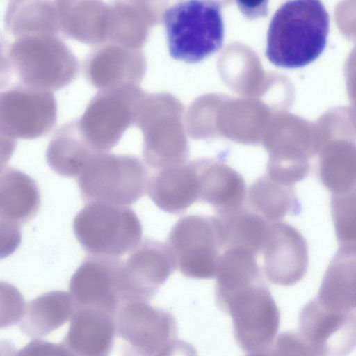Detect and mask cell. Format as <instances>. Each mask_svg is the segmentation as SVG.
<instances>
[{
	"mask_svg": "<svg viewBox=\"0 0 356 356\" xmlns=\"http://www.w3.org/2000/svg\"><path fill=\"white\" fill-rule=\"evenodd\" d=\"M329 27V15L321 0H289L270 21L266 56L277 67H302L323 51Z\"/></svg>",
	"mask_w": 356,
	"mask_h": 356,
	"instance_id": "obj_1",
	"label": "cell"
},
{
	"mask_svg": "<svg viewBox=\"0 0 356 356\" xmlns=\"http://www.w3.org/2000/svg\"><path fill=\"white\" fill-rule=\"evenodd\" d=\"M169 54L188 63H199L223 44L221 3L217 0H186L163 15Z\"/></svg>",
	"mask_w": 356,
	"mask_h": 356,
	"instance_id": "obj_2",
	"label": "cell"
},
{
	"mask_svg": "<svg viewBox=\"0 0 356 356\" xmlns=\"http://www.w3.org/2000/svg\"><path fill=\"white\" fill-rule=\"evenodd\" d=\"M184 110L183 104L168 92L147 95L143 100L134 124L143 133V158L149 167L158 170L187 160Z\"/></svg>",
	"mask_w": 356,
	"mask_h": 356,
	"instance_id": "obj_3",
	"label": "cell"
},
{
	"mask_svg": "<svg viewBox=\"0 0 356 356\" xmlns=\"http://www.w3.org/2000/svg\"><path fill=\"white\" fill-rule=\"evenodd\" d=\"M147 172L136 156L97 152L80 174L77 184L84 202L128 206L147 191Z\"/></svg>",
	"mask_w": 356,
	"mask_h": 356,
	"instance_id": "obj_4",
	"label": "cell"
},
{
	"mask_svg": "<svg viewBox=\"0 0 356 356\" xmlns=\"http://www.w3.org/2000/svg\"><path fill=\"white\" fill-rule=\"evenodd\" d=\"M74 235L90 254L118 257L140 241L142 225L129 207L105 202H88L73 222Z\"/></svg>",
	"mask_w": 356,
	"mask_h": 356,
	"instance_id": "obj_5",
	"label": "cell"
},
{
	"mask_svg": "<svg viewBox=\"0 0 356 356\" xmlns=\"http://www.w3.org/2000/svg\"><path fill=\"white\" fill-rule=\"evenodd\" d=\"M218 305L231 316L236 340L246 354L269 355L280 313L264 280L230 294Z\"/></svg>",
	"mask_w": 356,
	"mask_h": 356,
	"instance_id": "obj_6",
	"label": "cell"
},
{
	"mask_svg": "<svg viewBox=\"0 0 356 356\" xmlns=\"http://www.w3.org/2000/svg\"><path fill=\"white\" fill-rule=\"evenodd\" d=\"M118 335L136 355H169L191 350L177 337V325L169 312L145 301L121 303L115 314Z\"/></svg>",
	"mask_w": 356,
	"mask_h": 356,
	"instance_id": "obj_7",
	"label": "cell"
},
{
	"mask_svg": "<svg viewBox=\"0 0 356 356\" xmlns=\"http://www.w3.org/2000/svg\"><path fill=\"white\" fill-rule=\"evenodd\" d=\"M147 94L135 86L100 90L77 120L80 131L95 152H108L134 124L137 111Z\"/></svg>",
	"mask_w": 356,
	"mask_h": 356,
	"instance_id": "obj_8",
	"label": "cell"
},
{
	"mask_svg": "<svg viewBox=\"0 0 356 356\" xmlns=\"http://www.w3.org/2000/svg\"><path fill=\"white\" fill-rule=\"evenodd\" d=\"M166 244L176 268L185 276L195 279L215 276L222 252L216 218L199 215L184 216L172 227Z\"/></svg>",
	"mask_w": 356,
	"mask_h": 356,
	"instance_id": "obj_9",
	"label": "cell"
},
{
	"mask_svg": "<svg viewBox=\"0 0 356 356\" xmlns=\"http://www.w3.org/2000/svg\"><path fill=\"white\" fill-rule=\"evenodd\" d=\"M56 44L48 34H41L19 37L10 45V58L18 83L51 92L74 79L75 65Z\"/></svg>",
	"mask_w": 356,
	"mask_h": 356,
	"instance_id": "obj_10",
	"label": "cell"
},
{
	"mask_svg": "<svg viewBox=\"0 0 356 356\" xmlns=\"http://www.w3.org/2000/svg\"><path fill=\"white\" fill-rule=\"evenodd\" d=\"M57 120V104L51 92L22 84L0 92V131L20 139L48 134Z\"/></svg>",
	"mask_w": 356,
	"mask_h": 356,
	"instance_id": "obj_11",
	"label": "cell"
},
{
	"mask_svg": "<svg viewBox=\"0 0 356 356\" xmlns=\"http://www.w3.org/2000/svg\"><path fill=\"white\" fill-rule=\"evenodd\" d=\"M175 268L173 256L167 244L152 239L140 241L122 263V302H148Z\"/></svg>",
	"mask_w": 356,
	"mask_h": 356,
	"instance_id": "obj_12",
	"label": "cell"
},
{
	"mask_svg": "<svg viewBox=\"0 0 356 356\" xmlns=\"http://www.w3.org/2000/svg\"><path fill=\"white\" fill-rule=\"evenodd\" d=\"M299 328L312 355L344 356L355 345V312L327 308L316 298L302 309Z\"/></svg>",
	"mask_w": 356,
	"mask_h": 356,
	"instance_id": "obj_13",
	"label": "cell"
},
{
	"mask_svg": "<svg viewBox=\"0 0 356 356\" xmlns=\"http://www.w3.org/2000/svg\"><path fill=\"white\" fill-rule=\"evenodd\" d=\"M122 261L115 257L90 254L77 268L70 282V293L76 306L99 309L115 315L122 303Z\"/></svg>",
	"mask_w": 356,
	"mask_h": 356,
	"instance_id": "obj_14",
	"label": "cell"
},
{
	"mask_svg": "<svg viewBox=\"0 0 356 356\" xmlns=\"http://www.w3.org/2000/svg\"><path fill=\"white\" fill-rule=\"evenodd\" d=\"M264 270L273 284L291 286L307 272L308 248L302 235L286 222L270 224L262 250Z\"/></svg>",
	"mask_w": 356,
	"mask_h": 356,
	"instance_id": "obj_15",
	"label": "cell"
},
{
	"mask_svg": "<svg viewBox=\"0 0 356 356\" xmlns=\"http://www.w3.org/2000/svg\"><path fill=\"white\" fill-rule=\"evenodd\" d=\"M68 332L61 344L68 355L105 356L113 346L116 327L115 315L106 311L76 306Z\"/></svg>",
	"mask_w": 356,
	"mask_h": 356,
	"instance_id": "obj_16",
	"label": "cell"
},
{
	"mask_svg": "<svg viewBox=\"0 0 356 356\" xmlns=\"http://www.w3.org/2000/svg\"><path fill=\"white\" fill-rule=\"evenodd\" d=\"M197 163L158 170L147 183V191L154 203L165 212H184L198 197L200 193Z\"/></svg>",
	"mask_w": 356,
	"mask_h": 356,
	"instance_id": "obj_17",
	"label": "cell"
},
{
	"mask_svg": "<svg viewBox=\"0 0 356 356\" xmlns=\"http://www.w3.org/2000/svg\"><path fill=\"white\" fill-rule=\"evenodd\" d=\"M355 245H341L323 276L316 299L332 309L355 312Z\"/></svg>",
	"mask_w": 356,
	"mask_h": 356,
	"instance_id": "obj_18",
	"label": "cell"
},
{
	"mask_svg": "<svg viewBox=\"0 0 356 356\" xmlns=\"http://www.w3.org/2000/svg\"><path fill=\"white\" fill-rule=\"evenodd\" d=\"M75 307L70 292L52 291L45 293L27 304L19 327L29 337H42L70 320Z\"/></svg>",
	"mask_w": 356,
	"mask_h": 356,
	"instance_id": "obj_19",
	"label": "cell"
},
{
	"mask_svg": "<svg viewBox=\"0 0 356 356\" xmlns=\"http://www.w3.org/2000/svg\"><path fill=\"white\" fill-rule=\"evenodd\" d=\"M95 152L74 120L63 124L55 131L46 151V159L50 168L58 175L76 177Z\"/></svg>",
	"mask_w": 356,
	"mask_h": 356,
	"instance_id": "obj_20",
	"label": "cell"
},
{
	"mask_svg": "<svg viewBox=\"0 0 356 356\" xmlns=\"http://www.w3.org/2000/svg\"><path fill=\"white\" fill-rule=\"evenodd\" d=\"M40 196L35 180L10 167L0 172V215L18 224L31 220L38 213Z\"/></svg>",
	"mask_w": 356,
	"mask_h": 356,
	"instance_id": "obj_21",
	"label": "cell"
},
{
	"mask_svg": "<svg viewBox=\"0 0 356 356\" xmlns=\"http://www.w3.org/2000/svg\"><path fill=\"white\" fill-rule=\"evenodd\" d=\"M256 255L242 247L224 250L217 263L216 297L219 304L230 294L263 280Z\"/></svg>",
	"mask_w": 356,
	"mask_h": 356,
	"instance_id": "obj_22",
	"label": "cell"
},
{
	"mask_svg": "<svg viewBox=\"0 0 356 356\" xmlns=\"http://www.w3.org/2000/svg\"><path fill=\"white\" fill-rule=\"evenodd\" d=\"M222 251L231 247L245 248L257 254L263 248L270 223L262 216L244 211H223L216 218Z\"/></svg>",
	"mask_w": 356,
	"mask_h": 356,
	"instance_id": "obj_23",
	"label": "cell"
},
{
	"mask_svg": "<svg viewBox=\"0 0 356 356\" xmlns=\"http://www.w3.org/2000/svg\"><path fill=\"white\" fill-rule=\"evenodd\" d=\"M51 9L47 0H12L5 16V25L19 37L49 34Z\"/></svg>",
	"mask_w": 356,
	"mask_h": 356,
	"instance_id": "obj_24",
	"label": "cell"
},
{
	"mask_svg": "<svg viewBox=\"0 0 356 356\" xmlns=\"http://www.w3.org/2000/svg\"><path fill=\"white\" fill-rule=\"evenodd\" d=\"M25 307L22 293L13 285L0 281V329L12 326L20 321Z\"/></svg>",
	"mask_w": 356,
	"mask_h": 356,
	"instance_id": "obj_25",
	"label": "cell"
},
{
	"mask_svg": "<svg viewBox=\"0 0 356 356\" xmlns=\"http://www.w3.org/2000/svg\"><path fill=\"white\" fill-rule=\"evenodd\" d=\"M269 355H312V353L299 332H285L274 339Z\"/></svg>",
	"mask_w": 356,
	"mask_h": 356,
	"instance_id": "obj_26",
	"label": "cell"
},
{
	"mask_svg": "<svg viewBox=\"0 0 356 356\" xmlns=\"http://www.w3.org/2000/svg\"><path fill=\"white\" fill-rule=\"evenodd\" d=\"M21 241L19 224L0 215V259L13 254Z\"/></svg>",
	"mask_w": 356,
	"mask_h": 356,
	"instance_id": "obj_27",
	"label": "cell"
},
{
	"mask_svg": "<svg viewBox=\"0 0 356 356\" xmlns=\"http://www.w3.org/2000/svg\"><path fill=\"white\" fill-rule=\"evenodd\" d=\"M9 48L10 45L0 34V91L9 85L14 72Z\"/></svg>",
	"mask_w": 356,
	"mask_h": 356,
	"instance_id": "obj_28",
	"label": "cell"
},
{
	"mask_svg": "<svg viewBox=\"0 0 356 356\" xmlns=\"http://www.w3.org/2000/svg\"><path fill=\"white\" fill-rule=\"evenodd\" d=\"M269 0H236L238 9L248 19H255L268 15Z\"/></svg>",
	"mask_w": 356,
	"mask_h": 356,
	"instance_id": "obj_29",
	"label": "cell"
},
{
	"mask_svg": "<svg viewBox=\"0 0 356 356\" xmlns=\"http://www.w3.org/2000/svg\"><path fill=\"white\" fill-rule=\"evenodd\" d=\"M22 355H68L62 344H53L40 340H35L23 350Z\"/></svg>",
	"mask_w": 356,
	"mask_h": 356,
	"instance_id": "obj_30",
	"label": "cell"
},
{
	"mask_svg": "<svg viewBox=\"0 0 356 356\" xmlns=\"http://www.w3.org/2000/svg\"><path fill=\"white\" fill-rule=\"evenodd\" d=\"M16 138L0 131V172L6 167L16 148Z\"/></svg>",
	"mask_w": 356,
	"mask_h": 356,
	"instance_id": "obj_31",
	"label": "cell"
}]
</instances>
